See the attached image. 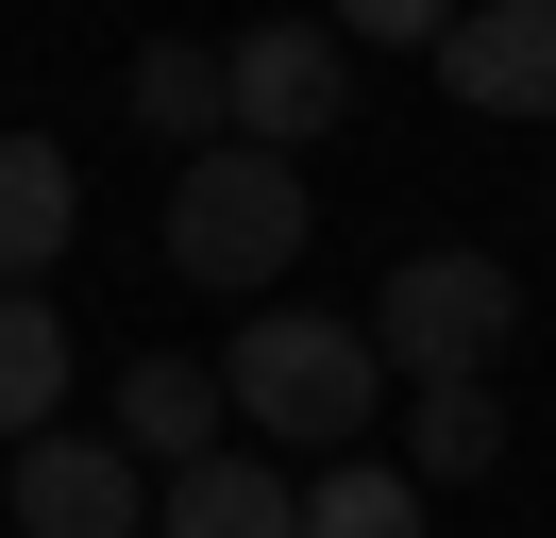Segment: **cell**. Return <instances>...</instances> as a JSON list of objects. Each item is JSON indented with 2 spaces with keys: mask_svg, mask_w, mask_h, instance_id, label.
<instances>
[{
  "mask_svg": "<svg viewBox=\"0 0 556 538\" xmlns=\"http://www.w3.org/2000/svg\"><path fill=\"white\" fill-rule=\"evenodd\" d=\"M17 538H152L136 454H118V437H68V421H51L35 454H17Z\"/></svg>",
  "mask_w": 556,
  "mask_h": 538,
  "instance_id": "5",
  "label": "cell"
},
{
  "mask_svg": "<svg viewBox=\"0 0 556 538\" xmlns=\"http://www.w3.org/2000/svg\"><path fill=\"white\" fill-rule=\"evenodd\" d=\"M421 504H439L421 471H371V454H338V471L304 488V538H421Z\"/></svg>",
  "mask_w": 556,
  "mask_h": 538,
  "instance_id": "13",
  "label": "cell"
},
{
  "mask_svg": "<svg viewBox=\"0 0 556 538\" xmlns=\"http://www.w3.org/2000/svg\"><path fill=\"white\" fill-rule=\"evenodd\" d=\"M439 85L472 118H556V0H472L439 34Z\"/></svg>",
  "mask_w": 556,
  "mask_h": 538,
  "instance_id": "6",
  "label": "cell"
},
{
  "mask_svg": "<svg viewBox=\"0 0 556 538\" xmlns=\"http://www.w3.org/2000/svg\"><path fill=\"white\" fill-rule=\"evenodd\" d=\"M489 454H506V404L489 387H405V471L421 488H472Z\"/></svg>",
  "mask_w": 556,
  "mask_h": 538,
  "instance_id": "12",
  "label": "cell"
},
{
  "mask_svg": "<svg viewBox=\"0 0 556 538\" xmlns=\"http://www.w3.org/2000/svg\"><path fill=\"white\" fill-rule=\"evenodd\" d=\"M68 235H85V168L51 134H0V286H51Z\"/></svg>",
  "mask_w": 556,
  "mask_h": 538,
  "instance_id": "7",
  "label": "cell"
},
{
  "mask_svg": "<svg viewBox=\"0 0 556 538\" xmlns=\"http://www.w3.org/2000/svg\"><path fill=\"white\" fill-rule=\"evenodd\" d=\"M152 538H304V488H287L270 454H203V471H169Z\"/></svg>",
  "mask_w": 556,
  "mask_h": 538,
  "instance_id": "9",
  "label": "cell"
},
{
  "mask_svg": "<svg viewBox=\"0 0 556 538\" xmlns=\"http://www.w3.org/2000/svg\"><path fill=\"white\" fill-rule=\"evenodd\" d=\"M371 336H388V370H421V387H489V354L522 336V269L506 253H405L371 286Z\"/></svg>",
  "mask_w": 556,
  "mask_h": 538,
  "instance_id": "3",
  "label": "cell"
},
{
  "mask_svg": "<svg viewBox=\"0 0 556 538\" xmlns=\"http://www.w3.org/2000/svg\"><path fill=\"white\" fill-rule=\"evenodd\" d=\"M136 118L169 134V168H186V152H219V134H237V67L186 51V34H152V51H136Z\"/></svg>",
  "mask_w": 556,
  "mask_h": 538,
  "instance_id": "11",
  "label": "cell"
},
{
  "mask_svg": "<svg viewBox=\"0 0 556 538\" xmlns=\"http://www.w3.org/2000/svg\"><path fill=\"white\" fill-rule=\"evenodd\" d=\"M219 387H237L253 437H287V454L338 471L354 437L388 421V336H371V320H304V303H253L237 354H219Z\"/></svg>",
  "mask_w": 556,
  "mask_h": 538,
  "instance_id": "1",
  "label": "cell"
},
{
  "mask_svg": "<svg viewBox=\"0 0 556 538\" xmlns=\"http://www.w3.org/2000/svg\"><path fill=\"white\" fill-rule=\"evenodd\" d=\"M219 67H237V134L253 152H304V134L354 118V34L338 17H253Z\"/></svg>",
  "mask_w": 556,
  "mask_h": 538,
  "instance_id": "4",
  "label": "cell"
},
{
  "mask_svg": "<svg viewBox=\"0 0 556 538\" xmlns=\"http://www.w3.org/2000/svg\"><path fill=\"white\" fill-rule=\"evenodd\" d=\"M169 269L219 303H270V269H304V152H253V134L186 152L169 168Z\"/></svg>",
  "mask_w": 556,
  "mask_h": 538,
  "instance_id": "2",
  "label": "cell"
},
{
  "mask_svg": "<svg viewBox=\"0 0 556 538\" xmlns=\"http://www.w3.org/2000/svg\"><path fill=\"white\" fill-rule=\"evenodd\" d=\"M51 404H68V320H51V286H0V454H35Z\"/></svg>",
  "mask_w": 556,
  "mask_h": 538,
  "instance_id": "10",
  "label": "cell"
},
{
  "mask_svg": "<svg viewBox=\"0 0 556 538\" xmlns=\"http://www.w3.org/2000/svg\"><path fill=\"white\" fill-rule=\"evenodd\" d=\"M219 421H237V387H219L203 354H152V370H118V454H152V471H203V454H219Z\"/></svg>",
  "mask_w": 556,
  "mask_h": 538,
  "instance_id": "8",
  "label": "cell"
},
{
  "mask_svg": "<svg viewBox=\"0 0 556 538\" xmlns=\"http://www.w3.org/2000/svg\"><path fill=\"white\" fill-rule=\"evenodd\" d=\"M320 17H338L354 51H439V34L472 17V0H320Z\"/></svg>",
  "mask_w": 556,
  "mask_h": 538,
  "instance_id": "14",
  "label": "cell"
}]
</instances>
